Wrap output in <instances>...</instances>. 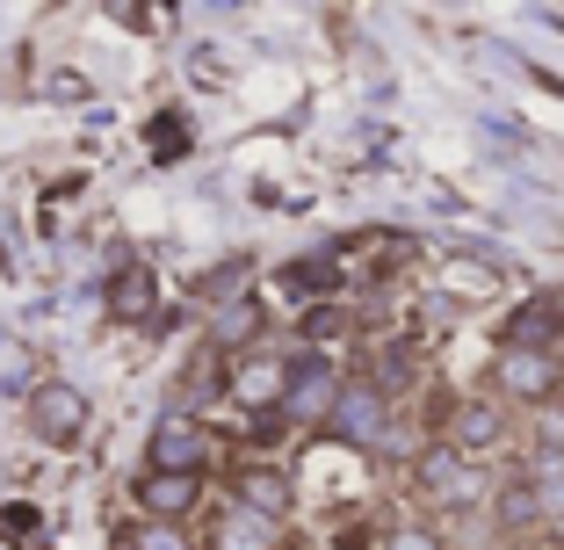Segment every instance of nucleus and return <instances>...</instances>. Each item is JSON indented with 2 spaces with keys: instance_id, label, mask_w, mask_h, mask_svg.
Segmentation results:
<instances>
[{
  "instance_id": "f03ea898",
  "label": "nucleus",
  "mask_w": 564,
  "mask_h": 550,
  "mask_svg": "<svg viewBox=\"0 0 564 550\" xmlns=\"http://www.w3.org/2000/svg\"><path fill=\"white\" fill-rule=\"evenodd\" d=\"M564 391V369L550 348H499L492 355V399L499 406H550Z\"/></svg>"
},
{
  "instance_id": "9b49d317",
  "label": "nucleus",
  "mask_w": 564,
  "mask_h": 550,
  "mask_svg": "<svg viewBox=\"0 0 564 550\" xmlns=\"http://www.w3.org/2000/svg\"><path fill=\"white\" fill-rule=\"evenodd\" d=\"M210 550H282V536H275V521L247 515V507H225L210 529Z\"/></svg>"
},
{
  "instance_id": "39448f33",
  "label": "nucleus",
  "mask_w": 564,
  "mask_h": 550,
  "mask_svg": "<svg viewBox=\"0 0 564 550\" xmlns=\"http://www.w3.org/2000/svg\"><path fill=\"white\" fill-rule=\"evenodd\" d=\"M30 428H36V442H58V450H73L87 434V391L80 384H36L30 391Z\"/></svg>"
},
{
  "instance_id": "6ab92c4d",
  "label": "nucleus",
  "mask_w": 564,
  "mask_h": 550,
  "mask_svg": "<svg viewBox=\"0 0 564 550\" xmlns=\"http://www.w3.org/2000/svg\"><path fill=\"white\" fill-rule=\"evenodd\" d=\"M557 341H564V304H557Z\"/></svg>"
},
{
  "instance_id": "f8f14e48",
  "label": "nucleus",
  "mask_w": 564,
  "mask_h": 550,
  "mask_svg": "<svg viewBox=\"0 0 564 550\" xmlns=\"http://www.w3.org/2000/svg\"><path fill=\"white\" fill-rule=\"evenodd\" d=\"M152 304H160V276H152V268H117L109 312H117L123 326H138V319H152Z\"/></svg>"
},
{
  "instance_id": "a211bd4d",
  "label": "nucleus",
  "mask_w": 564,
  "mask_h": 550,
  "mask_svg": "<svg viewBox=\"0 0 564 550\" xmlns=\"http://www.w3.org/2000/svg\"><path fill=\"white\" fill-rule=\"evenodd\" d=\"M109 550H138V543H131V529H117V543H109Z\"/></svg>"
},
{
  "instance_id": "1a4fd4ad",
  "label": "nucleus",
  "mask_w": 564,
  "mask_h": 550,
  "mask_svg": "<svg viewBox=\"0 0 564 550\" xmlns=\"http://www.w3.org/2000/svg\"><path fill=\"white\" fill-rule=\"evenodd\" d=\"M326 428H333V434H355V442H377V434H383V399H377V384H340V399H333Z\"/></svg>"
},
{
  "instance_id": "2eb2a0df",
  "label": "nucleus",
  "mask_w": 564,
  "mask_h": 550,
  "mask_svg": "<svg viewBox=\"0 0 564 550\" xmlns=\"http://www.w3.org/2000/svg\"><path fill=\"white\" fill-rule=\"evenodd\" d=\"M535 442H543V456H564V391L550 406H535Z\"/></svg>"
},
{
  "instance_id": "9d476101",
  "label": "nucleus",
  "mask_w": 564,
  "mask_h": 550,
  "mask_svg": "<svg viewBox=\"0 0 564 550\" xmlns=\"http://www.w3.org/2000/svg\"><path fill=\"white\" fill-rule=\"evenodd\" d=\"M232 507H247V515L275 521L282 507H290V478H282L275 464H247V471L232 478Z\"/></svg>"
},
{
  "instance_id": "7ed1b4c3",
  "label": "nucleus",
  "mask_w": 564,
  "mask_h": 550,
  "mask_svg": "<svg viewBox=\"0 0 564 550\" xmlns=\"http://www.w3.org/2000/svg\"><path fill=\"white\" fill-rule=\"evenodd\" d=\"M499 442H507V406L492 399V391H478V399H456L442 420V450L464 456V464H478V456H492Z\"/></svg>"
},
{
  "instance_id": "6e6552de",
  "label": "nucleus",
  "mask_w": 564,
  "mask_h": 550,
  "mask_svg": "<svg viewBox=\"0 0 564 550\" xmlns=\"http://www.w3.org/2000/svg\"><path fill=\"white\" fill-rule=\"evenodd\" d=\"M413 485H420V493H434L442 507H470V485H478V478H470L464 456H448L442 442H434V450L413 464Z\"/></svg>"
},
{
  "instance_id": "4468645a",
  "label": "nucleus",
  "mask_w": 564,
  "mask_h": 550,
  "mask_svg": "<svg viewBox=\"0 0 564 550\" xmlns=\"http://www.w3.org/2000/svg\"><path fill=\"white\" fill-rule=\"evenodd\" d=\"M217 391H225V355H196V363H188V406L196 399H217ZM188 406H174V413H188Z\"/></svg>"
},
{
  "instance_id": "f257e3e1",
  "label": "nucleus",
  "mask_w": 564,
  "mask_h": 550,
  "mask_svg": "<svg viewBox=\"0 0 564 550\" xmlns=\"http://www.w3.org/2000/svg\"><path fill=\"white\" fill-rule=\"evenodd\" d=\"M210 456H217V434L203 413H160L145 442V471H166V478H210Z\"/></svg>"
},
{
  "instance_id": "dca6fc26",
  "label": "nucleus",
  "mask_w": 564,
  "mask_h": 550,
  "mask_svg": "<svg viewBox=\"0 0 564 550\" xmlns=\"http://www.w3.org/2000/svg\"><path fill=\"white\" fill-rule=\"evenodd\" d=\"M131 543L138 550H196V543H188V529H166V521H138Z\"/></svg>"
},
{
  "instance_id": "f3484780",
  "label": "nucleus",
  "mask_w": 564,
  "mask_h": 550,
  "mask_svg": "<svg viewBox=\"0 0 564 550\" xmlns=\"http://www.w3.org/2000/svg\"><path fill=\"white\" fill-rule=\"evenodd\" d=\"M383 550H448V543H442L434 529H420V521H405V529H391V536H383Z\"/></svg>"
},
{
  "instance_id": "ddd939ff",
  "label": "nucleus",
  "mask_w": 564,
  "mask_h": 550,
  "mask_svg": "<svg viewBox=\"0 0 564 550\" xmlns=\"http://www.w3.org/2000/svg\"><path fill=\"white\" fill-rule=\"evenodd\" d=\"M535 521H543V507H535L529 478H514V485H499V493H492V529L499 536H521V529H535Z\"/></svg>"
},
{
  "instance_id": "20e7f679",
  "label": "nucleus",
  "mask_w": 564,
  "mask_h": 550,
  "mask_svg": "<svg viewBox=\"0 0 564 550\" xmlns=\"http://www.w3.org/2000/svg\"><path fill=\"white\" fill-rule=\"evenodd\" d=\"M340 369L326 355H290V391H282V420H297V428H326L333 399H340Z\"/></svg>"
},
{
  "instance_id": "423d86ee",
  "label": "nucleus",
  "mask_w": 564,
  "mask_h": 550,
  "mask_svg": "<svg viewBox=\"0 0 564 550\" xmlns=\"http://www.w3.org/2000/svg\"><path fill=\"white\" fill-rule=\"evenodd\" d=\"M225 391H232L247 413H282V391H290V355H239L225 369Z\"/></svg>"
},
{
  "instance_id": "0eeeda50",
  "label": "nucleus",
  "mask_w": 564,
  "mask_h": 550,
  "mask_svg": "<svg viewBox=\"0 0 564 550\" xmlns=\"http://www.w3.org/2000/svg\"><path fill=\"white\" fill-rule=\"evenodd\" d=\"M131 500L145 521H166V529H182L188 515L203 507V478H166V471H138Z\"/></svg>"
}]
</instances>
